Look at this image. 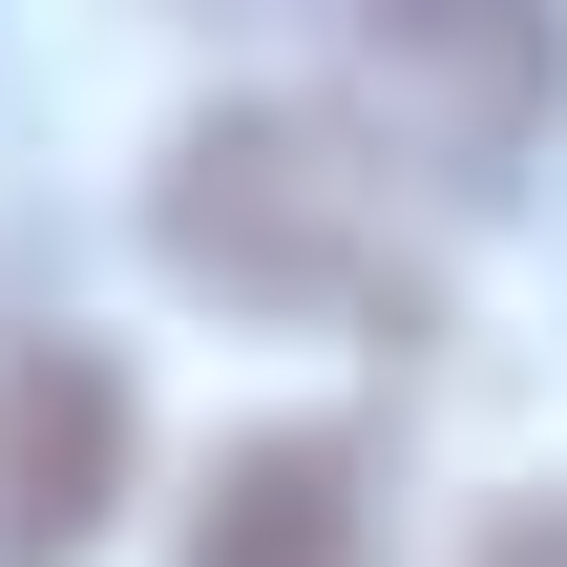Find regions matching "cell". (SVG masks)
Returning a JSON list of instances; mask_svg holds the SVG:
<instances>
[{"instance_id":"cell-4","label":"cell","mask_w":567,"mask_h":567,"mask_svg":"<svg viewBox=\"0 0 567 567\" xmlns=\"http://www.w3.org/2000/svg\"><path fill=\"white\" fill-rule=\"evenodd\" d=\"M189 567H358V442H231L210 505H189Z\"/></svg>"},{"instance_id":"cell-5","label":"cell","mask_w":567,"mask_h":567,"mask_svg":"<svg viewBox=\"0 0 567 567\" xmlns=\"http://www.w3.org/2000/svg\"><path fill=\"white\" fill-rule=\"evenodd\" d=\"M505 567H567V526H505Z\"/></svg>"},{"instance_id":"cell-3","label":"cell","mask_w":567,"mask_h":567,"mask_svg":"<svg viewBox=\"0 0 567 567\" xmlns=\"http://www.w3.org/2000/svg\"><path fill=\"white\" fill-rule=\"evenodd\" d=\"M126 505V358L0 316V567H84Z\"/></svg>"},{"instance_id":"cell-1","label":"cell","mask_w":567,"mask_h":567,"mask_svg":"<svg viewBox=\"0 0 567 567\" xmlns=\"http://www.w3.org/2000/svg\"><path fill=\"white\" fill-rule=\"evenodd\" d=\"M147 231H168V274L231 295V316H379V295H400V189H379L337 126H295V105H210V126L168 147Z\"/></svg>"},{"instance_id":"cell-2","label":"cell","mask_w":567,"mask_h":567,"mask_svg":"<svg viewBox=\"0 0 567 567\" xmlns=\"http://www.w3.org/2000/svg\"><path fill=\"white\" fill-rule=\"evenodd\" d=\"M358 42V126L442 189H505L567 105V0H337Z\"/></svg>"}]
</instances>
